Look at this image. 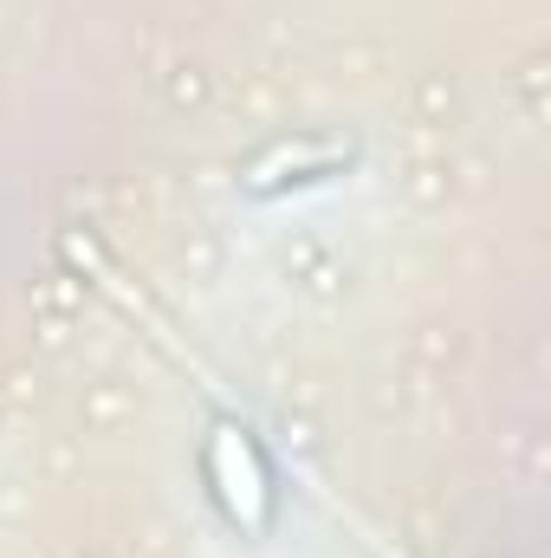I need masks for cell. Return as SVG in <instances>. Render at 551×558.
Listing matches in <instances>:
<instances>
[{"instance_id":"cell-1","label":"cell","mask_w":551,"mask_h":558,"mask_svg":"<svg viewBox=\"0 0 551 558\" xmlns=\"http://www.w3.org/2000/svg\"><path fill=\"white\" fill-rule=\"evenodd\" d=\"M201 468H208V487L228 507V520L247 526V533H267V520H273V474H267L254 435L221 422L208 435V448H201Z\"/></svg>"}]
</instances>
